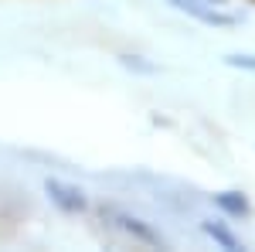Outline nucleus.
I'll list each match as a JSON object with an SVG mask.
<instances>
[{
	"label": "nucleus",
	"instance_id": "obj_2",
	"mask_svg": "<svg viewBox=\"0 0 255 252\" xmlns=\"http://www.w3.org/2000/svg\"><path fill=\"white\" fill-rule=\"evenodd\" d=\"M44 191H48V198L58 205L61 212L75 215V212H85V194H82V188H75V184H65V181H55V177H48L44 181Z\"/></svg>",
	"mask_w": 255,
	"mask_h": 252
},
{
	"label": "nucleus",
	"instance_id": "obj_7",
	"mask_svg": "<svg viewBox=\"0 0 255 252\" xmlns=\"http://www.w3.org/2000/svg\"><path fill=\"white\" fill-rule=\"evenodd\" d=\"M225 65H232V68H249V72H255V55H228V58H225Z\"/></svg>",
	"mask_w": 255,
	"mask_h": 252
},
{
	"label": "nucleus",
	"instance_id": "obj_8",
	"mask_svg": "<svg viewBox=\"0 0 255 252\" xmlns=\"http://www.w3.org/2000/svg\"><path fill=\"white\" fill-rule=\"evenodd\" d=\"M208 3H211V7H221V3H225V0H208Z\"/></svg>",
	"mask_w": 255,
	"mask_h": 252
},
{
	"label": "nucleus",
	"instance_id": "obj_4",
	"mask_svg": "<svg viewBox=\"0 0 255 252\" xmlns=\"http://www.w3.org/2000/svg\"><path fill=\"white\" fill-rule=\"evenodd\" d=\"M215 205L225 215H232V218H245V215H249V198H245V194H238V191L215 194Z\"/></svg>",
	"mask_w": 255,
	"mask_h": 252
},
{
	"label": "nucleus",
	"instance_id": "obj_6",
	"mask_svg": "<svg viewBox=\"0 0 255 252\" xmlns=\"http://www.w3.org/2000/svg\"><path fill=\"white\" fill-rule=\"evenodd\" d=\"M123 68H129V72H146V75H150V72H157V65H150V61H143V58H136V55H123Z\"/></svg>",
	"mask_w": 255,
	"mask_h": 252
},
{
	"label": "nucleus",
	"instance_id": "obj_1",
	"mask_svg": "<svg viewBox=\"0 0 255 252\" xmlns=\"http://www.w3.org/2000/svg\"><path fill=\"white\" fill-rule=\"evenodd\" d=\"M167 3H174L177 10L191 14V17L201 20V24H211V27H232V24H238L235 14H221V10L211 7L208 0H167Z\"/></svg>",
	"mask_w": 255,
	"mask_h": 252
},
{
	"label": "nucleus",
	"instance_id": "obj_5",
	"mask_svg": "<svg viewBox=\"0 0 255 252\" xmlns=\"http://www.w3.org/2000/svg\"><path fill=\"white\" fill-rule=\"evenodd\" d=\"M204 232L211 235V239H215V242H218V246H221L225 252H238V249H242V242H238V239L228 232L221 222H204Z\"/></svg>",
	"mask_w": 255,
	"mask_h": 252
},
{
	"label": "nucleus",
	"instance_id": "obj_3",
	"mask_svg": "<svg viewBox=\"0 0 255 252\" xmlns=\"http://www.w3.org/2000/svg\"><path fill=\"white\" fill-rule=\"evenodd\" d=\"M106 215H109L126 235H133V239L146 242V246H163V235H160L157 229H150L146 222H139V218H133V215H126V212H106Z\"/></svg>",
	"mask_w": 255,
	"mask_h": 252
}]
</instances>
